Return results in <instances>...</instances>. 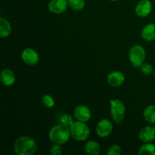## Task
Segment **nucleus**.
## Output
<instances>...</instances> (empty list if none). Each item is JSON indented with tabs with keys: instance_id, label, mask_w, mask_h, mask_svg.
<instances>
[{
	"instance_id": "b1692460",
	"label": "nucleus",
	"mask_w": 155,
	"mask_h": 155,
	"mask_svg": "<svg viewBox=\"0 0 155 155\" xmlns=\"http://www.w3.org/2000/svg\"><path fill=\"white\" fill-rule=\"evenodd\" d=\"M50 153L51 155H60L62 154V148L61 145L59 144H54L51 147L50 149Z\"/></svg>"
},
{
	"instance_id": "f257e3e1",
	"label": "nucleus",
	"mask_w": 155,
	"mask_h": 155,
	"mask_svg": "<svg viewBox=\"0 0 155 155\" xmlns=\"http://www.w3.org/2000/svg\"><path fill=\"white\" fill-rule=\"evenodd\" d=\"M37 150L36 141L30 136H23L16 139L14 151L17 155H33Z\"/></svg>"
},
{
	"instance_id": "4468645a",
	"label": "nucleus",
	"mask_w": 155,
	"mask_h": 155,
	"mask_svg": "<svg viewBox=\"0 0 155 155\" xmlns=\"http://www.w3.org/2000/svg\"><path fill=\"white\" fill-rule=\"evenodd\" d=\"M141 36L147 42L155 40V24H149L145 26L141 32Z\"/></svg>"
},
{
	"instance_id": "4be33fe9",
	"label": "nucleus",
	"mask_w": 155,
	"mask_h": 155,
	"mask_svg": "<svg viewBox=\"0 0 155 155\" xmlns=\"http://www.w3.org/2000/svg\"><path fill=\"white\" fill-rule=\"evenodd\" d=\"M140 71L142 74H145V75H149L151 73H153L154 70H153V68L151 64L144 62L140 67Z\"/></svg>"
},
{
	"instance_id": "9d476101",
	"label": "nucleus",
	"mask_w": 155,
	"mask_h": 155,
	"mask_svg": "<svg viewBox=\"0 0 155 155\" xmlns=\"http://www.w3.org/2000/svg\"><path fill=\"white\" fill-rule=\"evenodd\" d=\"M68 6V0H51L48 7L50 12L59 15L66 12Z\"/></svg>"
},
{
	"instance_id": "ddd939ff",
	"label": "nucleus",
	"mask_w": 155,
	"mask_h": 155,
	"mask_svg": "<svg viewBox=\"0 0 155 155\" xmlns=\"http://www.w3.org/2000/svg\"><path fill=\"white\" fill-rule=\"evenodd\" d=\"M1 81L3 85L6 86H12L15 83V73L8 68H5L1 71Z\"/></svg>"
},
{
	"instance_id": "aec40b11",
	"label": "nucleus",
	"mask_w": 155,
	"mask_h": 155,
	"mask_svg": "<svg viewBox=\"0 0 155 155\" xmlns=\"http://www.w3.org/2000/svg\"><path fill=\"white\" fill-rule=\"evenodd\" d=\"M42 102L43 103L44 105L48 108H51L54 106V99L52 96H51L48 94H45L42 97Z\"/></svg>"
},
{
	"instance_id": "f8f14e48",
	"label": "nucleus",
	"mask_w": 155,
	"mask_h": 155,
	"mask_svg": "<svg viewBox=\"0 0 155 155\" xmlns=\"http://www.w3.org/2000/svg\"><path fill=\"white\" fill-rule=\"evenodd\" d=\"M107 81L112 87H118L124 84L125 77L124 74L120 71H113L107 76Z\"/></svg>"
},
{
	"instance_id": "39448f33",
	"label": "nucleus",
	"mask_w": 155,
	"mask_h": 155,
	"mask_svg": "<svg viewBox=\"0 0 155 155\" xmlns=\"http://www.w3.org/2000/svg\"><path fill=\"white\" fill-rule=\"evenodd\" d=\"M110 114L113 120L117 124L122 122L125 117L126 107L124 103L120 99H114L110 101Z\"/></svg>"
},
{
	"instance_id": "20e7f679",
	"label": "nucleus",
	"mask_w": 155,
	"mask_h": 155,
	"mask_svg": "<svg viewBox=\"0 0 155 155\" xmlns=\"http://www.w3.org/2000/svg\"><path fill=\"white\" fill-rule=\"evenodd\" d=\"M129 57H130V63L134 68H140L141 65L145 62L146 51L142 45H135L130 49Z\"/></svg>"
},
{
	"instance_id": "f03ea898",
	"label": "nucleus",
	"mask_w": 155,
	"mask_h": 155,
	"mask_svg": "<svg viewBox=\"0 0 155 155\" xmlns=\"http://www.w3.org/2000/svg\"><path fill=\"white\" fill-rule=\"evenodd\" d=\"M71 136L70 127L61 124L54 126L48 133V138L51 142L61 145L66 144L69 141Z\"/></svg>"
},
{
	"instance_id": "6e6552de",
	"label": "nucleus",
	"mask_w": 155,
	"mask_h": 155,
	"mask_svg": "<svg viewBox=\"0 0 155 155\" xmlns=\"http://www.w3.org/2000/svg\"><path fill=\"white\" fill-rule=\"evenodd\" d=\"M152 3L150 0H141L136 5L135 12L137 16L145 18L152 12Z\"/></svg>"
},
{
	"instance_id": "f3484780",
	"label": "nucleus",
	"mask_w": 155,
	"mask_h": 155,
	"mask_svg": "<svg viewBox=\"0 0 155 155\" xmlns=\"http://www.w3.org/2000/svg\"><path fill=\"white\" fill-rule=\"evenodd\" d=\"M143 117L145 121L151 124H155V105H148L144 109Z\"/></svg>"
},
{
	"instance_id": "bb28decb",
	"label": "nucleus",
	"mask_w": 155,
	"mask_h": 155,
	"mask_svg": "<svg viewBox=\"0 0 155 155\" xmlns=\"http://www.w3.org/2000/svg\"><path fill=\"white\" fill-rule=\"evenodd\" d=\"M154 95H155V92H154Z\"/></svg>"
},
{
	"instance_id": "5701e85b",
	"label": "nucleus",
	"mask_w": 155,
	"mask_h": 155,
	"mask_svg": "<svg viewBox=\"0 0 155 155\" xmlns=\"http://www.w3.org/2000/svg\"><path fill=\"white\" fill-rule=\"evenodd\" d=\"M121 147L118 145H112L107 150V155H119L121 154Z\"/></svg>"
},
{
	"instance_id": "2eb2a0df",
	"label": "nucleus",
	"mask_w": 155,
	"mask_h": 155,
	"mask_svg": "<svg viewBox=\"0 0 155 155\" xmlns=\"http://www.w3.org/2000/svg\"><path fill=\"white\" fill-rule=\"evenodd\" d=\"M84 151L89 155H98L101 152V147L97 142L90 140L85 144Z\"/></svg>"
},
{
	"instance_id": "393cba45",
	"label": "nucleus",
	"mask_w": 155,
	"mask_h": 155,
	"mask_svg": "<svg viewBox=\"0 0 155 155\" xmlns=\"http://www.w3.org/2000/svg\"><path fill=\"white\" fill-rule=\"evenodd\" d=\"M153 74H154V79H155V69L154 70V71H153Z\"/></svg>"
},
{
	"instance_id": "7ed1b4c3",
	"label": "nucleus",
	"mask_w": 155,
	"mask_h": 155,
	"mask_svg": "<svg viewBox=\"0 0 155 155\" xmlns=\"http://www.w3.org/2000/svg\"><path fill=\"white\" fill-rule=\"evenodd\" d=\"M71 137L79 142L86 141L90 135L89 127L86 124V123L77 120L70 127Z\"/></svg>"
},
{
	"instance_id": "423d86ee",
	"label": "nucleus",
	"mask_w": 155,
	"mask_h": 155,
	"mask_svg": "<svg viewBox=\"0 0 155 155\" xmlns=\"http://www.w3.org/2000/svg\"><path fill=\"white\" fill-rule=\"evenodd\" d=\"M113 124L107 119H102L96 125L95 131L97 135L101 138H106L113 132Z\"/></svg>"
},
{
	"instance_id": "a878e982",
	"label": "nucleus",
	"mask_w": 155,
	"mask_h": 155,
	"mask_svg": "<svg viewBox=\"0 0 155 155\" xmlns=\"http://www.w3.org/2000/svg\"><path fill=\"white\" fill-rule=\"evenodd\" d=\"M110 1H112V2H116V1H118V0H110Z\"/></svg>"
},
{
	"instance_id": "0eeeda50",
	"label": "nucleus",
	"mask_w": 155,
	"mask_h": 155,
	"mask_svg": "<svg viewBox=\"0 0 155 155\" xmlns=\"http://www.w3.org/2000/svg\"><path fill=\"white\" fill-rule=\"evenodd\" d=\"M21 59L27 65L33 66L37 64L39 61V55L37 51L31 48H27L21 52Z\"/></svg>"
},
{
	"instance_id": "dca6fc26",
	"label": "nucleus",
	"mask_w": 155,
	"mask_h": 155,
	"mask_svg": "<svg viewBox=\"0 0 155 155\" xmlns=\"http://www.w3.org/2000/svg\"><path fill=\"white\" fill-rule=\"evenodd\" d=\"M12 33V26L8 20L4 18H0V36L6 38L10 36Z\"/></svg>"
},
{
	"instance_id": "412c9836",
	"label": "nucleus",
	"mask_w": 155,
	"mask_h": 155,
	"mask_svg": "<svg viewBox=\"0 0 155 155\" xmlns=\"http://www.w3.org/2000/svg\"><path fill=\"white\" fill-rule=\"evenodd\" d=\"M74 123L72 116L68 114H64L62 115L60 118V124L66 126V127H71V125Z\"/></svg>"
},
{
	"instance_id": "9b49d317",
	"label": "nucleus",
	"mask_w": 155,
	"mask_h": 155,
	"mask_svg": "<svg viewBox=\"0 0 155 155\" xmlns=\"http://www.w3.org/2000/svg\"><path fill=\"white\" fill-rule=\"evenodd\" d=\"M139 138L142 142H153L155 141V127L147 126L139 131Z\"/></svg>"
},
{
	"instance_id": "1a4fd4ad",
	"label": "nucleus",
	"mask_w": 155,
	"mask_h": 155,
	"mask_svg": "<svg viewBox=\"0 0 155 155\" xmlns=\"http://www.w3.org/2000/svg\"><path fill=\"white\" fill-rule=\"evenodd\" d=\"M91 110L87 106L78 105L74 108V117L77 120L86 123L90 120Z\"/></svg>"
},
{
	"instance_id": "a211bd4d",
	"label": "nucleus",
	"mask_w": 155,
	"mask_h": 155,
	"mask_svg": "<svg viewBox=\"0 0 155 155\" xmlns=\"http://www.w3.org/2000/svg\"><path fill=\"white\" fill-rule=\"evenodd\" d=\"M139 155H155V145L151 142H147L139 148L138 151Z\"/></svg>"
},
{
	"instance_id": "6ab92c4d",
	"label": "nucleus",
	"mask_w": 155,
	"mask_h": 155,
	"mask_svg": "<svg viewBox=\"0 0 155 155\" xmlns=\"http://www.w3.org/2000/svg\"><path fill=\"white\" fill-rule=\"evenodd\" d=\"M68 5L74 11H81L84 8L85 0H68Z\"/></svg>"
}]
</instances>
